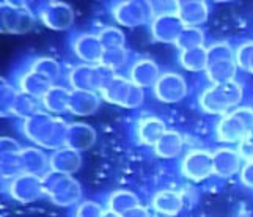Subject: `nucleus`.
Listing matches in <instances>:
<instances>
[{
    "instance_id": "obj_1",
    "label": "nucleus",
    "mask_w": 253,
    "mask_h": 217,
    "mask_svg": "<svg viewBox=\"0 0 253 217\" xmlns=\"http://www.w3.org/2000/svg\"><path fill=\"white\" fill-rule=\"evenodd\" d=\"M242 99V88L236 82L217 84L214 88L203 93L202 104L203 109L211 114H225L226 110L234 107Z\"/></svg>"
},
{
    "instance_id": "obj_2",
    "label": "nucleus",
    "mask_w": 253,
    "mask_h": 217,
    "mask_svg": "<svg viewBox=\"0 0 253 217\" xmlns=\"http://www.w3.org/2000/svg\"><path fill=\"white\" fill-rule=\"evenodd\" d=\"M253 129V109L242 107L228 114L217 128V135L222 142L234 143L242 142Z\"/></svg>"
},
{
    "instance_id": "obj_3",
    "label": "nucleus",
    "mask_w": 253,
    "mask_h": 217,
    "mask_svg": "<svg viewBox=\"0 0 253 217\" xmlns=\"http://www.w3.org/2000/svg\"><path fill=\"white\" fill-rule=\"evenodd\" d=\"M241 154L233 150H220L214 156V172L220 176H230L239 170Z\"/></svg>"
},
{
    "instance_id": "obj_4",
    "label": "nucleus",
    "mask_w": 253,
    "mask_h": 217,
    "mask_svg": "<svg viewBox=\"0 0 253 217\" xmlns=\"http://www.w3.org/2000/svg\"><path fill=\"white\" fill-rule=\"evenodd\" d=\"M236 62L233 58L217 60L214 66L209 69V77L215 84H226L233 82V77L236 74Z\"/></svg>"
},
{
    "instance_id": "obj_5",
    "label": "nucleus",
    "mask_w": 253,
    "mask_h": 217,
    "mask_svg": "<svg viewBox=\"0 0 253 217\" xmlns=\"http://www.w3.org/2000/svg\"><path fill=\"white\" fill-rule=\"evenodd\" d=\"M253 57V41L246 43L242 44L238 52H236V63L242 68V69H249V63Z\"/></svg>"
},
{
    "instance_id": "obj_6",
    "label": "nucleus",
    "mask_w": 253,
    "mask_h": 217,
    "mask_svg": "<svg viewBox=\"0 0 253 217\" xmlns=\"http://www.w3.org/2000/svg\"><path fill=\"white\" fill-rule=\"evenodd\" d=\"M239 154H241V158H244L247 162L253 161V129L239 143Z\"/></svg>"
},
{
    "instance_id": "obj_7",
    "label": "nucleus",
    "mask_w": 253,
    "mask_h": 217,
    "mask_svg": "<svg viewBox=\"0 0 253 217\" xmlns=\"http://www.w3.org/2000/svg\"><path fill=\"white\" fill-rule=\"evenodd\" d=\"M242 183L249 186V187H253V161L252 162H247L246 167L242 169Z\"/></svg>"
}]
</instances>
